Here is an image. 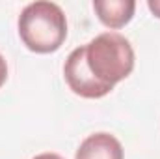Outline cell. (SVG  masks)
Returning a JSON list of instances; mask_svg holds the SVG:
<instances>
[{"label": "cell", "mask_w": 160, "mask_h": 159, "mask_svg": "<svg viewBox=\"0 0 160 159\" xmlns=\"http://www.w3.org/2000/svg\"><path fill=\"white\" fill-rule=\"evenodd\" d=\"M6 79H8V64H6L4 56L0 54V86L6 82Z\"/></svg>", "instance_id": "cell-6"}, {"label": "cell", "mask_w": 160, "mask_h": 159, "mask_svg": "<svg viewBox=\"0 0 160 159\" xmlns=\"http://www.w3.org/2000/svg\"><path fill=\"white\" fill-rule=\"evenodd\" d=\"M63 75H65V80H67L69 88L77 96H80V97L99 99V97H104L106 94L112 92V88L101 84L99 80L91 75V71L88 69L86 54H84V45L77 47L67 56L65 66H63Z\"/></svg>", "instance_id": "cell-3"}, {"label": "cell", "mask_w": 160, "mask_h": 159, "mask_svg": "<svg viewBox=\"0 0 160 159\" xmlns=\"http://www.w3.org/2000/svg\"><path fill=\"white\" fill-rule=\"evenodd\" d=\"M147 8L151 9V13H153L155 17L160 19V0H149V2H147Z\"/></svg>", "instance_id": "cell-7"}, {"label": "cell", "mask_w": 160, "mask_h": 159, "mask_svg": "<svg viewBox=\"0 0 160 159\" xmlns=\"http://www.w3.org/2000/svg\"><path fill=\"white\" fill-rule=\"evenodd\" d=\"M75 159H123V146L110 133H93L82 140Z\"/></svg>", "instance_id": "cell-4"}, {"label": "cell", "mask_w": 160, "mask_h": 159, "mask_svg": "<svg viewBox=\"0 0 160 159\" xmlns=\"http://www.w3.org/2000/svg\"><path fill=\"white\" fill-rule=\"evenodd\" d=\"M34 159H63V157H62V156H58V154L47 152V154H39V156H36Z\"/></svg>", "instance_id": "cell-8"}, {"label": "cell", "mask_w": 160, "mask_h": 159, "mask_svg": "<svg viewBox=\"0 0 160 159\" xmlns=\"http://www.w3.org/2000/svg\"><path fill=\"white\" fill-rule=\"evenodd\" d=\"M93 9L104 26L118 30L130 23L136 9V2L134 0H95Z\"/></svg>", "instance_id": "cell-5"}, {"label": "cell", "mask_w": 160, "mask_h": 159, "mask_svg": "<svg viewBox=\"0 0 160 159\" xmlns=\"http://www.w3.org/2000/svg\"><path fill=\"white\" fill-rule=\"evenodd\" d=\"M19 36L26 49L38 54L58 51L67 38V19L54 2H32L19 15Z\"/></svg>", "instance_id": "cell-1"}, {"label": "cell", "mask_w": 160, "mask_h": 159, "mask_svg": "<svg viewBox=\"0 0 160 159\" xmlns=\"http://www.w3.org/2000/svg\"><path fill=\"white\" fill-rule=\"evenodd\" d=\"M86 64L101 84L114 90L134 69V51L130 41L119 32H102L84 45Z\"/></svg>", "instance_id": "cell-2"}]
</instances>
